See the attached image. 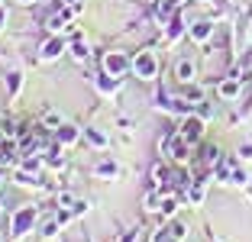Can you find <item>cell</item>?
Here are the masks:
<instances>
[{
	"label": "cell",
	"mask_w": 252,
	"mask_h": 242,
	"mask_svg": "<svg viewBox=\"0 0 252 242\" xmlns=\"http://www.w3.org/2000/svg\"><path fill=\"white\" fill-rule=\"evenodd\" d=\"M171 155H175V158H188V142L185 139H181V142H171Z\"/></svg>",
	"instance_id": "obj_5"
},
{
	"label": "cell",
	"mask_w": 252,
	"mask_h": 242,
	"mask_svg": "<svg viewBox=\"0 0 252 242\" xmlns=\"http://www.w3.org/2000/svg\"><path fill=\"white\" fill-rule=\"evenodd\" d=\"M42 123H45V126H59V123H62V120H59V117H55V113H45V117H42Z\"/></svg>",
	"instance_id": "obj_9"
},
{
	"label": "cell",
	"mask_w": 252,
	"mask_h": 242,
	"mask_svg": "<svg viewBox=\"0 0 252 242\" xmlns=\"http://www.w3.org/2000/svg\"><path fill=\"white\" fill-rule=\"evenodd\" d=\"M175 74H178V81H191L194 65H191V61H178V65H175Z\"/></svg>",
	"instance_id": "obj_1"
},
{
	"label": "cell",
	"mask_w": 252,
	"mask_h": 242,
	"mask_svg": "<svg viewBox=\"0 0 252 242\" xmlns=\"http://www.w3.org/2000/svg\"><path fill=\"white\" fill-rule=\"evenodd\" d=\"M171 236H175V239H181V236H185V223H175V226H171Z\"/></svg>",
	"instance_id": "obj_10"
},
{
	"label": "cell",
	"mask_w": 252,
	"mask_h": 242,
	"mask_svg": "<svg viewBox=\"0 0 252 242\" xmlns=\"http://www.w3.org/2000/svg\"><path fill=\"white\" fill-rule=\"evenodd\" d=\"M32 223V210H20L16 213V233H23V226H30Z\"/></svg>",
	"instance_id": "obj_4"
},
{
	"label": "cell",
	"mask_w": 252,
	"mask_h": 242,
	"mask_svg": "<svg viewBox=\"0 0 252 242\" xmlns=\"http://www.w3.org/2000/svg\"><path fill=\"white\" fill-rule=\"evenodd\" d=\"M3 16H7V13H3V10H0V23H3Z\"/></svg>",
	"instance_id": "obj_11"
},
{
	"label": "cell",
	"mask_w": 252,
	"mask_h": 242,
	"mask_svg": "<svg viewBox=\"0 0 252 242\" xmlns=\"http://www.w3.org/2000/svg\"><path fill=\"white\" fill-rule=\"evenodd\" d=\"M71 52H74V59H88V49H84L81 42H74V45H71Z\"/></svg>",
	"instance_id": "obj_8"
},
{
	"label": "cell",
	"mask_w": 252,
	"mask_h": 242,
	"mask_svg": "<svg viewBox=\"0 0 252 242\" xmlns=\"http://www.w3.org/2000/svg\"><path fill=\"white\" fill-rule=\"evenodd\" d=\"M220 94L230 100V97H236V94H239V84H236V81H223V84H220Z\"/></svg>",
	"instance_id": "obj_3"
},
{
	"label": "cell",
	"mask_w": 252,
	"mask_h": 242,
	"mask_svg": "<svg viewBox=\"0 0 252 242\" xmlns=\"http://www.w3.org/2000/svg\"><path fill=\"white\" fill-rule=\"evenodd\" d=\"M185 136H188V139H197V136H200V120H191V123L185 126Z\"/></svg>",
	"instance_id": "obj_6"
},
{
	"label": "cell",
	"mask_w": 252,
	"mask_h": 242,
	"mask_svg": "<svg viewBox=\"0 0 252 242\" xmlns=\"http://www.w3.org/2000/svg\"><path fill=\"white\" fill-rule=\"evenodd\" d=\"M23 3H32V0H23Z\"/></svg>",
	"instance_id": "obj_12"
},
{
	"label": "cell",
	"mask_w": 252,
	"mask_h": 242,
	"mask_svg": "<svg viewBox=\"0 0 252 242\" xmlns=\"http://www.w3.org/2000/svg\"><path fill=\"white\" fill-rule=\"evenodd\" d=\"M207 36H210L207 23H194V39H207Z\"/></svg>",
	"instance_id": "obj_7"
},
{
	"label": "cell",
	"mask_w": 252,
	"mask_h": 242,
	"mask_svg": "<svg viewBox=\"0 0 252 242\" xmlns=\"http://www.w3.org/2000/svg\"><path fill=\"white\" fill-rule=\"evenodd\" d=\"M59 52H62V39H49V42L42 45V55H45V59H55Z\"/></svg>",
	"instance_id": "obj_2"
}]
</instances>
